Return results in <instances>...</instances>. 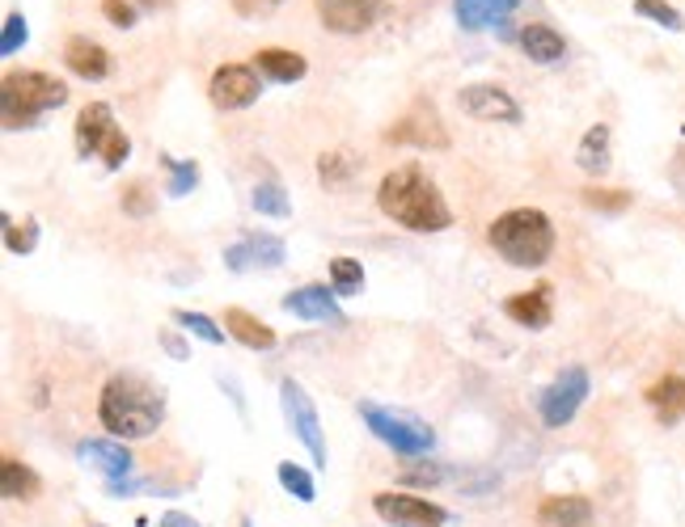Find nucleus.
<instances>
[{"label": "nucleus", "instance_id": "obj_40", "mask_svg": "<svg viewBox=\"0 0 685 527\" xmlns=\"http://www.w3.org/2000/svg\"><path fill=\"white\" fill-rule=\"evenodd\" d=\"M237 17H267L271 9H280L284 0H228Z\"/></svg>", "mask_w": 685, "mask_h": 527}, {"label": "nucleus", "instance_id": "obj_28", "mask_svg": "<svg viewBox=\"0 0 685 527\" xmlns=\"http://www.w3.org/2000/svg\"><path fill=\"white\" fill-rule=\"evenodd\" d=\"M38 237H43V228H38V219H9L4 216V249L13 253V257H31L34 249H38Z\"/></svg>", "mask_w": 685, "mask_h": 527}, {"label": "nucleus", "instance_id": "obj_29", "mask_svg": "<svg viewBox=\"0 0 685 527\" xmlns=\"http://www.w3.org/2000/svg\"><path fill=\"white\" fill-rule=\"evenodd\" d=\"M174 321L187 330V334H196L199 342H208V346H221L228 338V330L221 321H212L208 312H191V309H174Z\"/></svg>", "mask_w": 685, "mask_h": 527}, {"label": "nucleus", "instance_id": "obj_41", "mask_svg": "<svg viewBox=\"0 0 685 527\" xmlns=\"http://www.w3.org/2000/svg\"><path fill=\"white\" fill-rule=\"evenodd\" d=\"M157 527H203L196 519V515H187V511H165L162 519H157Z\"/></svg>", "mask_w": 685, "mask_h": 527}, {"label": "nucleus", "instance_id": "obj_23", "mask_svg": "<svg viewBox=\"0 0 685 527\" xmlns=\"http://www.w3.org/2000/svg\"><path fill=\"white\" fill-rule=\"evenodd\" d=\"M255 68H259L267 81H275V85L305 81V72H309L305 56H300V51H288V47H262V51H255Z\"/></svg>", "mask_w": 685, "mask_h": 527}, {"label": "nucleus", "instance_id": "obj_37", "mask_svg": "<svg viewBox=\"0 0 685 527\" xmlns=\"http://www.w3.org/2000/svg\"><path fill=\"white\" fill-rule=\"evenodd\" d=\"M26 43H31V26H26V17H22V13H9V17H4V26H0V56H17Z\"/></svg>", "mask_w": 685, "mask_h": 527}, {"label": "nucleus", "instance_id": "obj_46", "mask_svg": "<svg viewBox=\"0 0 685 527\" xmlns=\"http://www.w3.org/2000/svg\"><path fill=\"white\" fill-rule=\"evenodd\" d=\"M241 527H255V524H241Z\"/></svg>", "mask_w": 685, "mask_h": 527}, {"label": "nucleus", "instance_id": "obj_5", "mask_svg": "<svg viewBox=\"0 0 685 527\" xmlns=\"http://www.w3.org/2000/svg\"><path fill=\"white\" fill-rule=\"evenodd\" d=\"M359 418H364V427H368V431L390 447L393 456L415 460V456H427V452L436 447V431L427 427L424 418L406 414V409H390V405H377V402H359Z\"/></svg>", "mask_w": 685, "mask_h": 527}, {"label": "nucleus", "instance_id": "obj_45", "mask_svg": "<svg viewBox=\"0 0 685 527\" xmlns=\"http://www.w3.org/2000/svg\"><path fill=\"white\" fill-rule=\"evenodd\" d=\"M90 527H106V524H90Z\"/></svg>", "mask_w": 685, "mask_h": 527}, {"label": "nucleus", "instance_id": "obj_16", "mask_svg": "<svg viewBox=\"0 0 685 527\" xmlns=\"http://www.w3.org/2000/svg\"><path fill=\"white\" fill-rule=\"evenodd\" d=\"M284 312H293L300 321H322V325H347V316L339 309V300H334V291H330L327 283H305V287H296L284 296Z\"/></svg>", "mask_w": 685, "mask_h": 527}, {"label": "nucleus", "instance_id": "obj_44", "mask_svg": "<svg viewBox=\"0 0 685 527\" xmlns=\"http://www.w3.org/2000/svg\"><path fill=\"white\" fill-rule=\"evenodd\" d=\"M140 4H144V9H165L169 0H140Z\"/></svg>", "mask_w": 685, "mask_h": 527}, {"label": "nucleus", "instance_id": "obj_9", "mask_svg": "<svg viewBox=\"0 0 685 527\" xmlns=\"http://www.w3.org/2000/svg\"><path fill=\"white\" fill-rule=\"evenodd\" d=\"M259 94H262V72L255 63H221V68L212 72V81H208L212 106L225 110V115L255 106Z\"/></svg>", "mask_w": 685, "mask_h": 527}, {"label": "nucleus", "instance_id": "obj_39", "mask_svg": "<svg viewBox=\"0 0 685 527\" xmlns=\"http://www.w3.org/2000/svg\"><path fill=\"white\" fill-rule=\"evenodd\" d=\"M102 17H106L110 26H119V31H131V26L140 22V13H135L131 0H102Z\"/></svg>", "mask_w": 685, "mask_h": 527}, {"label": "nucleus", "instance_id": "obj_7", "mask_svg": "<svg viewBox=\"0 0 685 527\" xmlns=\"http://www.w3.org/2000/svg\"><path fill=\"white\" fill-rule=\"evenodd\" d=\"M588 393H592V380L588 372L576 363V368H563V372L542 388V397H538V418H542V427H567L576 414H580V405L588 402Z\"/></svg>", "mask_w": 685, "mask_h": 527}, {"label": "nucleus", "instance_id": "obj_8", "mask_svg": "<svg viewBox=\"0 0 685 527\" xmlns=\"http://www.w3.org/2000/svg\"><path fill=\"white\" fill-rule=\"evenodd\" d=\"M280 405H284V418H288V431L300 439V447L314 456V465H327V434H322V418H318V405L314 397L296 384L293 375L280 380Z\"/></svg>", "mask_w": 685, "mask_h": 527}, {"label": "nucleus", "instance_id": "obj_1", "mask_svg": "<svg viewBox=\"0 0 685 527\" xmlns=\"http://www.w3.org/2000/svg\"><path fill=\"white\" fill-rule=\"evenodd\" d=\"M377 207L402 224L406 232H445L453 228V207L445 199V190L427 178L420 165H398L381 178L377 187Z\"/></svg>", "mask_w": 685, "mask_h": 527}, {"label": "nucleus", "instance_id": "obj_4", "mask_svg": "<svg viewBox=\"0 0 685 527\" xmlns=\"http://www.w3.org/2000/svg\"><path fill=\"white\" fill-rule=\"evenodd\" d=\"M68 101V85L60 76L43 72V68H13L0 81V119L9 131H26L38 127L43 115L60 110Z\"/></svg>", "mask_w": 685, "mask_h": 527}, {"label": "nucleus", "instance_id": "obj_14", "mask_svg": "<svg viewBox=\"0 0 685 527\" xmlns=\"http://www.w3.org/2000/svg\"><path fill=\"white\" fill-rule=\"evenodd\" d=\"M284 257H288V249H284L280 237H271V232H246V237H237V241L225 249V266L233 275L275 271V266H284Z\"/></svg>", "mask_w": 685, "mask_h": 527}, {"label": "nucleus", "instance_id": "obj_3", "mask_svg": "<svg viewBox=\"0 0 685 527\" xmlns=\"http://www.w3.org/2000/svg\"><path fill=\"white\" fill-rule=\"evenodd\" d=\"M487 241L508 266L538 271V266H546L555 257L558 232L546 212H538V207H508V212H499L487 224Z\"/></svg>", "mask_w": 685, "mask_h": 527}, {"label": "nucleus", "instance_id": "obj_30", "mask_svg": "<svg viewBox=\"0 0 685 527\" xmlns=\"http://www.w3.org/2000/svg\"><path fill=\"white\" fill-rule=\"evenodd\" d=\"M330 291L334 296H359L364 291V266H359V257H334L330 262Z\"/></svg>", "mask_w": 685, "mask_h": 527}, {"label": "nucleus", "instance_id": "obj_21", "mask_svg": "<svg viewBox=\"0 0 685 527\" xmlns=\"http://www.w3.org/2000/svg\"><path fill=\"white\" fill-rule=\"evenodd\" d=\"M610 144H614V131H610V123H592L584 131V140L576 144V165L584 169L588 178H605V173H610V165H614Z\"/></svg>", "mask_w": 685, "mask_h": 527}, {"label": "nucleus", "instance_id": "obj_34", "mask_svg": "<svg viewBox=\"0 0 685 527\" xmlns=\"http://www.w3.org/2000/svg\"><path fill=\"white\" fill-rule=\"evenodd\" d=\"M635 13L639 17H648L656 26H664V31L682 34L685 31V17L677 4H669V0H635Z\"/></svg>", "mask_w": 685, "mask_h": 527}, {"label": "nucleus", "instance_id": "obj_22", "mask_svg": "<svg viewBox=\"0 0 685 527\" xmlns=\"http://www.w3.org/2000/svg\"><path fill=\"white\" fill-rule=\"evenodd\" d=\"M542 527H588L592 524V502L580 494H551L538 506Z\"/></svg>", "mask_w": 685, "mask_h": 527}, {"label": "nucleus", "instance_id": "obj_19", "mask_svg": "<svg viewBox=\"0 0 685 527\" xmlns=\"http://www.w3.org/2000/svg\"><path fill=\"white\" fill-rule=\"evenodd\" d=\"M524 0H453V17L461 31L479 34L491 26H504Z\"/></svg>", "mask_w": 685, "mask_h": 527}, {"label": "nucleus", "instance_id": "obj_17", "mask_svg": "<svg viewBox=\"0 0 685 527\" xmlns=\"http://www.w3.org/2000/svg\"><path fill=\"white\" fill-rule=\"evenodd\" d=\"M504 316L517 321L524 330H546L555 321V287L551 283H538L529 291H517L504 300Z\"/></svg>", "mask_w": 685, "mask_h": 527}, {"label": "nucleus", "instance_id": "obj_42", "mask_svg": "<svg viewBox=\"0 0 685 527\" xmlns=\"http://www.w3.org/2000/svg\"><path fill=\"white\" fill-rule=\"evenodd\" d=\"M162 346L169 350V359H191V350L182 346V338H178V334H169V330L162 334Z\"/></svg>", "mask_w": 685, "mask_h": 527}, {"label": "nucleus", "instance_id": "obj_15", "mask_svg": "<svg viewBox=\"0 0 685 527\" xmlns=\"http://www.w3.org/2000/svg\"><path fill=\"white\" fill-rule=\"evenodd\" d=\"M76 460L85 468L102 472V481H123V477H135V460L123 447V439H81L76 443Z\"/></svg>", "mask_w": 685, "mask_h": 527}, {"label": "nucleus", "instance_id": "obj_43", "mask_svg": "<svg viewBox=\"0 0 685 527\" xmlns=\"http://www.w3.org/2000/svg\"><path fill=\"white\" fill-rule=\"evenodd\" d=\"M669 178H673V187L685 194V148L677 156H673V165H669Z\"/></svg>", "mask_w": 685, "mask_h": 527}, {"label": "nucleus", "instance_id": "obj_33", "mask_svg": "<svg viewBox=\"0 0 685 527\" xmlns=\"http://www.w3.org/2000/svg\"><path fill=\"white\" fill-rule=\"evenodd\" d=\"M119 207H123V216H131V219H149L157 212V194H153L149 182H131V187H123V194H119Z\"/></svg>", "mask_w": 685, "mask_h": 527}, {"label": "nucleus", "instance_id": "obj_32", "mask_svg": "<svg viewBox=\"0 0 685 527\" xmlns=\"http://www.w3.org/2000/svg\"><path fill=\"white\" fill-rule=\"evenodd\" d=\"M318 178H322L330 190H343L356 178V160L347 153H322L318 156Z\"/></svg>", "mask_w": 685, "mask_h": 527}, {"label": "nucleus", "instance_id": "obj_36", "mask_svg": "<svg viewBox=\"0 0 685 527\" xmlns=\"http://www.w3.org/2000/svg\"><path fill=\"white\" fill-rule=\"evenodd\" d=\"M398 481L402 486H440V481H449V468L440 465V460H424V456H415L411 465L398 472Z\"/></svg>", "mask_w": 685, "mask_h": 527}, {"label": "nucleus", "instance_id": "obj_31", "mask_svg": "<svg viewBox=\"0 0 685 527\" xmlns=\"http://www.w3.org/2000/svg\"><path fill=\"white\" fill-rule=\"evenodd\" d=\"M162 169L169 173V182L165 190L174 194V199H182V194H191L199 187V165L196 160H178V156H162Z\"/></svg>", "mask_w": 685, "mask_h": 527}, {"label": "nucleus", "instance_id": "obj_10", "mask_svg": "<svg viewBox=\"0 0 685 527\" xmlns=\"http://www.w3.org/2000/svg\"><path fill=\"white\" fill-rule=\"evenodd\" d=\"M373 515L390 527H449V511L440 502H427L420 494H373Z\"/></svg>", "mask_w": 685, "mask_h": 527}, {"label": "nucleus", "instance_id": "obj_11", "mask_svg": "<svg viewBox=\"0 0 685 527\" xmlns=\"http://www.w3.org/2000/svg\"><path fill=\"white\" fill-rule=\"evenodd\" d=\"M457 106H461V115H470L474 123H508V127H517L524 119L521 101L508 94L504 85H495V81L465 85V89L457 94Z\"/></svg>", "mask_w": 685, "mask_h": 527}, {"label": "nucleus", "instance_id": "obj_6", "mask_svg": "<svg viewBox=\"0 0 685 527\" xmlns=\"http://www.w3.org/2000/svg\"><path fill=\"white\" fill-rule=\"evenodd\" d=\"M72 140H76V153L81 156H102V165H106L110 173L123 169L131 156L128 131L115 123V110H110L106 101H85V106H81Z\"/></svg>", "mask_w": 685, "mask_h": 527}, {"label": "nucleus", "instance_id": "obj_27", "mask_svg": "<svg viewBox=\"0 0 685 527\" xmlns=\"http://www.w3.org/2000/svg\"><path fill=\"white\" fill-rule=\"evenodd\" d=\"M250 207H255L259 216H271V219H288V216H293L288 190L280 187V182H259V187H255V194H250Z\"/></svg>", "mask_w": 685, "mask_h": 527}, {"label": "nucleus", "instance_id": "obj_2", "mask_svg": "<svg viewBox=\"0 0 685 527\" xmlns=\"http://www.w3.org/2000/svg\"><path fill=\"white\" fill-rule=\"evenodd\" d=\"M98 422L110 439H123V443L149 439L165 422V393L140 372L110 375L98 393Z\"/></svg>", "mask_w": 685, "mask_h": 527}, {"label": "nucleus", "instance_id": "obj_26", "mask_svg": "<svg viewBox=\"0 0 685 527\" xmlns=\"http://www.w3.org/2000/svg\"><path fill=\"white\" fill-rule=\"evenodd\" d=\"M38 490H43V481L31 465H22L17 456L0 460V494L9 502H31V498H38Z\"/></svg>", "mask_w": 685, "mask_h": 527}, {"label": "nucleus", "instance_id": "obj_25", "mask_svg": "<svg viewBox=\"0 0 685 527\" xmlns=\"http://www.w3.org/2000/svg\"><path fill=\"white\" fill-rule=\"evenodd\" d=\"M643 397H648V405L664 427H677L685 418V375H660L656 384H648Z\"/></svg>", "mask_w": 685, "mask_h": 527}, {"label": "nucleus", "instance_id": "obj_13", "mask_svg": "<svg viewBox=\"0 0 685 527\" xmlns=\"http://www.w3.org/2000/svg\"><path fill=\"white\" fill-rule=\"evenodd\" d=\"M386 140L390 144H406V148H432V153H445L449 148V131H445V123H440V115L427 106V101H420V106H411L398 123L386 131Z\"/></svg>", "mask_w": 685, "mask_h": 527}, {"label": "nucleus", "instance_id": "obj_20", "mask_svg": "<svg viewBox=\"0 0 685 527\" xmlns=\"http://www.w3.org/2000/svg\"><path fill=\"white\" fill-rule=\"evenodd\" d=\"M221 325L228 330V338L241 342L246 350H271V346L280 342V338H275V330H271L262 316H255L250 309H237V304H233V309H225Z\"/></svg>", "mask_w": 685, "mask_h": 527}, {"label": "nucleus", "instance_id": "obj_12", "mask_svg": "<svg viewBox=\"0 0 685 527\" xmlns=\"http://www.w3.org/2000/svg\"><path fill=\"white\" fill-rule=\"evenodd\" d=\"M390 17V0H318V22L330 34H368Z\"/></svg>", "mask_w": 685, "mask_h": 527}, {"label": "nucleus", "instance_id": "obj_18", "mask_svg": "<svg viewBox=\"0 0 685 527\" xmlns=\"http://www.w3.org/2000/svg\"><path fill=\"white\" fill-rule=\"evenodd\" d=\"M64 68L72 76H81V81H106L110 76V51L102 47L98 38H90V34H72L64 43Z\"/></svg>", "mask_w": 685, "mask_h": 527}, {"label": "nucleus", "instance_id": "obj_24", "mask_svg": "<svg viewBox=\"0 0 685 527\" xmlns=\"http://www.w3.org/2000/svg\"><path fill=\"white\" fill-rule=\"evenodd\" d=\"M517 43H521V51L533 63H558L567 56V38L555 26H546V22H524Z\"/></svg>", "mask_w": 685, "mask_h": 527}, {"label": "nucleus", "instance_id": "obj_35", "mask_svg": "<svg viewBox=\"0 0 685 527\" xmlns=\"http://www.w3.org/2000/svg\"><path fill=\"white\" fill-rule=\"evenodd\" d=\"M275 477H280V486L296 498V502H314L318 498V486H314V477H309V468L293 465V460H284V465L275 468Z\"/></svg>", "mask_w": 685, "mask_h": 527}, {"label": "nucleus", "instance_id": "obj_38", "mask_svg": "<svg viewBox=\"0 0 685 527\" xmlns=\"http://www.w3.org/2000/svg\"><path fill=\"white\" fill-rule=\"evenodd\" d=\"M584 203H588V207H597V212H626V207H630V194H626V190L588 187L584 190Z\"/></svg>", "mask_w": 685, "mask_h": 527}]
</instances>
